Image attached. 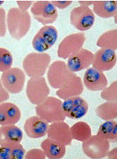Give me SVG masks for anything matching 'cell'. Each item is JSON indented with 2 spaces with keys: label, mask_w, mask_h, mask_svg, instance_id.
<instances>
[{
  "label": "cell",
  "mask_w": 117,
  "mask_h": 159,
  "mask_svg": "<svg viewBox=\"0 0 117 159\" xmlns=\"http://www.w3.org/2000/svg\"><path fill=\"white\" fill-rule=\"evenodd\" d=\"M116 64V52L112 49L100 48L94 54L93 68L101 72L109 71Z\"/></svg>",
  "instance_id": "obj_16"
},
{
  "label": "cell",
  "mask_w": 117,
  "mask_h": 159,
  "mask_svg": "<svg viewBox=\"0 0 117 159\" xmlns=\"http://www.w3.org/2000/svg\"><path fill=\"white\" fill-rule=\"evenodd\" d=\"M30 11L33 17L44 26L53 24L58 18L57 9L51 3L50 1L47 0L35 1Z\"/></svg>",
  "instance_id": "obj_7"
},
{
  "label": "cell",
  "mask_w": 117,
  "mask_h": 159,
  "mask_svg": "<svg viewBox=\"0 0 117 159\" xmlns=\"http://www.w3.org/2000/svg\"><path fill=\"white\" fill-rule=\"evenodd\" d=\"M13 57L9 50L0 48V72H5L13 66Z\"/></svg>",
  "instance_id": "obj_28"
},
{
  "label": "cell",
  "mask_w": 117,
  "mask_h": 159,
  "mask_svg": "<svg viewBox=\"0 0 117 159\" xmlns=\"http://www.w3.org/2000/svg\"><path fill=\"white\" fill-rule=\"evenodd\" d=\"M51 3L55 7V8L60 9V10H64L67 8L72 4L73 1L71 0H63V1H58V0H52L50 1Z\"/></svg>",
  "instance_id": "obj_32"
},
{
  "label": "cell",
  "mask_w": 117,
  "mask_h": 159,
  "mask_svg": "<svg viewBox=\"0 0 117 159\" xmlns=\"http://www.w3.org/2000/svg\"><path fill=\"white\" fill-rule=\"evenodd\" d=\"M78 3L81 5V7H89L91 5L93 6V4L95 3V1H93V0H79Z\"/></svg>",
  "instance_id": "obj_36"
},
{
  "label": "cell",
  "mask_w": 117,
  "mask_h": 159,
  "mask_svg": "<svg viewBox=\"0 0 117 159\" xmlns=\"http://www.w3.org/2000/svg\"><path fill=\"white\" fill-rule=\"evenodd\" d=\"M95 113L105 121L114 120L117 117V102H105L97 107Z\"/></svg>",
  "instance_id": "obj_24"
},
{
  "label": "cell",
  "mask_w": 117,
  "mask_h": 159,
  "mask_svg": "<svg viewBox=\"0 0 117 159\" xmlns=\"http://www.w3.org/2000/svg\"><path fill=\"white\" fill-rule=\"evenodd\" d=\"M7 25L10 36L20 41L27 35L31 26L30 13L21 11L18 7L10 8L7 13Z\"/></svg>",
  "instance_id": "obj_1"
},
{
  "label": "cell",
  "mask_w": 117,
  "mask_h": 159,
  "mask_svg": "<svg viewBox=\"0 0 117 159\" xmlns=\"http://www.w3.org/2000/svg\"><path fill=\"white\" fill-rule=\"evenodd\" d=\"M47 135L49 138L56 140L66 146L71 144L73 140L70 127L64 121L51 123L50 126H49Z\"/></svg>",
  "instance_id": "obj_17"
},
{
  "label": "cell",
  "mask_w": 117,
  "mask_h": 159,
  "mask_svg": "<svg viewBox=\"0 0 117 159\" xmlns=\"http://www.w3.org/2000/svg\"><path fill=\"white\" fill-rule=\"evenodd\" d=\"M9 98H10V94L5 89L1 82V80H0V104L7 102Z\"/></svg>",
  "instance_id": "obj_34"
},
{
  "label": "cell",
  "mask_w": 117,
  "mask_h": 159,
  "mask_svg": "<svg viewBox=\"0 0 117 159\" xmlns=\"http://www.w3.org/2000/svg\"><path fill=\"white\" fill-rule=\"evenodd\" d=\"M22 139V130L16 125H6L0 126V146L19 143Z\"/></svg>",
  "instance_id": "obj_20"
},
{
  "label": "cell",
  "mask_w": 117,
  "mask_h": 159,
  "mask_svg": "<svg viewBox=\"0 0 117 159\" xmlns=\"http://www.w3.org/2000/svg\"><path fill=\"white\" fill-rule=\"evenodd\" d=\"M109 148V142L97 134L91 135L82 143L83 152L86 156L92 159H101L105 157Z\"/></svg>",
  "instance_id": "obj_8"
},
{
  "label": "cell",
  "mask_w": 117,
  "mask_h": 159,
  "mask_svg": "<svg viewBox=\"0 0 117 159\" xmlns=\"http://www.w3.org/2000/svg\"><path fill=\"white\" fill-rule=\"evenodd\" d=\"M97 135L109 142H116L117 123L115 120H109L99 126Z\"/></svg>",
  "instance_id": "obj_26"
},
{
  "label": "cell",
  "mask_w": 117,
  "mask_h": 159,
  "mask_svg": "<svg viewBox=\"0 0 117 159\" xmlns=\"http://www.w3.org/2000/svg\"><path fill=\"white\" fill-rule=\"evenodd\" d=\"M62 108L66 117L71 119H79L87 114L89 105L87 101L80 96H76L64 100Z\"/></svg>",
  "instance_id": "obj_12"
},
{
  "label": "cell",
  "mask_w": 117,
  "mask_h": 159,
  "mask_svg": "<svg viewBox=\"0 0 117 159\" xmlns=\"http://www.w3.org/2000/svg\"><path fill=\"white\" fill-rule=\"evenodd\" d=\"M84 86L81 78L73 73L62 88L56 91V95L59 98L66 100L72 97L80 96L84 92Z\"/></svg>",
  "instance_id": "obj_15"
},
{
  "label": "cell",
  "mask_w": 117,
  "mask_h": 159,
  "mask_svg": "<svg viewBox=\"0 0 117 159\" xmlns=\"http://www.w3.org/2000/svg\"><path fill=\"white\" fill-rule=\"evenodd\" d=\"M0 80L5 89L9 93L16 94L24 90L26 74L21 69L11 67L2 73Z\"/></svg>",
  "instance_id": "obj_5"
},
{
  "label": "cell",
  "mask_w": 117,
  "mask_h": 159,
  "mask_svg": "<svg viewBox=\"0 0 117 159\" xmlns=\"http://www.w3.org/2000/svg\"><path fill=\"white\" fill-rule=\"evenodd\" d=\"M58 38V30L52 25L43 26L32 40V46L37 52H44L50 49Z\"/></svg>",
  "instance_id": "obj_6"
},
{
  "label": "cell",
  "mask_w": 117,
  "mask_h": 159,
  "mask_svg": "<svg viewBox=\"0 0 117 159\" xmlns=\"http://www.w3.org/2000/svg\"><path fill=\"white\" fill-rule=\"evenodd\" d=\"M34 2L32 0H25V1H16V4L18 5V8L23 12L27 11L30 7H32Z\"/></svg>",
  "instance_id": "obj_33"
},
{
  "label": "cell",
  "mask_w": 117,
  "mask_h": 159,
  "mask_svg": "<svg viewBox=\"0 0 117 159\" xmlns=\"http://www.w3.org/2000/svg\"><path fill=\"white\" fill-rule=\"evenodd\" d=\"M94 54L86 48H81L69 56L67 66L72 73L87 69L93 62Z\"/></svg>",
  "instance_id": "obj_14"
},
{
  "label": "cell",
  "mask_w": 117,
  "mask_h": 159,
  "mask_svg": "<svg viewBox=\"0 0 117 159\" xmlns=\"http://www.w3.org/2000/svg\"><path fill=\"white\" fill-rule=\"evenodd\" d=\"M21 118V111L15 104L6 102L0 104V126L15 125Z\"/></svg>",
  "instance_id": "obj_19"
},
{
  "label": "cell",
  "mask_w": 117,
  "mask_h": 159,
  "mask_svg": "<svg viewBox=\"0 0 117 159\" xmlns=\"http://www.w3.org/2000/svg\"><path fill=\"white\" fill-rule=\"evenodd\" d=\"M62 104L63 102L59 98L49 96L41 103L36 105L35 112L37 116L49 123L64 121L67 117L63 111Z\"/></svg>",
  "instance_id": "obj_3"
},
{
  "label": "cell",
  "mask_w": 117,
  "mask_h": 159,
  "mask_svg": "<svg viewBox=\"0 0 117 159\" xmlns=\"http://www.w3.org/2000/svg\"><path fill=\"white\" fill-rule=\"evenodd\" d=\"M50 89L44 76L33 77L28 80L26 87V94L33 105H39L49 95Z\"/></svg>",
  "instance_id": "obj_4"
},
{
  "label": "cell",
  "mask_w": 117,
  "mask_h": 159,
  "mask_svg": "<svg viewBox=\"0 0 117 159\" xmlns=\"http://www.w3.org/2000/svg\"><path fill=\"white\" fill-rule=\"evenodd\" d=\"M95 22V16L89 7H77L70 13V24L81 32L91 28Z\"/></svg>",
  "instance_id": "obj_11"
},
{
  "label": "cell",
  "mask_w": 117,
  "mask_h": 159,
  "mask_svg": "<svg viewBox=\"0 0 117 159\" xmlns=\"http://www.w3.org/2000/svg\"><path fill=\"white\" fill-rule=\"evenodd\" d=\"M108 158L109 159H116L117 158V148H114L113 149L108 151L107 155Z\"/></svg>",
  "instance_id": "obj_35"
},
{
  "label": "cell",
  "mask_w": 117,
  "mask_h": 159,
  "mask_svg": "<svg viewBox=\"0 0 117 159\" xmlns=\"http://www.w3.org/2000/svg\"><path fill=\"white\" fill-rule=\"evenodd\" d=\"M24 158L26 159H45L46 155L42 149H31L25 154Z\"/></svg>",
  "instance_id": "obj_30"
},
{
  "label": "cell",
  "mask_w": 117,
  "mask_h": 159,
  "mask_svg": "<svg viewBox=\"0 0 117 159\" xmlns=\"http://www.w3.org/2000/svg\"><path fill=\"white\" fill-rule=\"evenodd\" d=\"M51 62V56L46 52H31L23 60L24 73L30 78L44 76Z\"/></svg>",
  "instance_id": "obj_2"
},
{
  "label": "cell",
  "mask_w": 117,
  "mask_h": 159,
  "mask_svg": "<svg viewBox=\"0 0 117 159\" xmlns=\"http://www.w3.org/2000/svg\"><path fill=\"white\" fill-rule=\"evenodd\" d=\"M49 123L38 116H31L25 121L24 129L30 138L38 139L47 135Z\"/></svg>",
  "instance_id": "obj_18"
},
{
  "label": "cell",
  "mask_w": 117,
  "mask_h": 159,
  "mask_svg": "<svg viewBox=\"0 0 117 159\" xmlns=\"http://www.w3.org/2000/svg\"><path fill=\"white\" fill-rule=\"evenodd\" d=\"M101 98L105 102H116L117 101V82L113 81L109 86H107L101 92Z\"/></svg>",
  "instance_id": "obj_29"
},
{
  "label": "cell",
  "mask_w": 117,
  "mask_h": 159,
  "mask_svg": "<svg viewBox=\"0 0 117 159\" xmlns=\"http://www.w3.org/2000/svg\"><path fill=\"white\" fill-rule=\"evenodd\" d=\"M66 145L48 137L41 143V148L49 159H60L65 156L67 152Z\"/></svg>",
  "instance_id": "obj_21"
},
{
  "label": "cell",
  "mask_w": 117,
  "mask_h": 159,
  "mask_svg": "<svg viewBox=\"0 0 117 159\" xmlns=\"http://www.w3.org/2000/svg\"><path fill=\"white\" fill-rule=\"evenodd\" d=\"M97 46L100 48H106L116 51L117 49V30H109L103 33L98 38Z\"/></svg>",
  "instance_id": "obj_25"
},
{
  "label": "cell",
  "mask_w": 117,
  "mask_h": 159,
  "mask_svg": "<svg viewBox=\"0 0 117 159\" xmlns=\"http://www.w3.org/2000/svg\"><path fill=\"white\" fill-rule=\"evenodd\" d=\"M83 84L91 91H101L108 86V80L103 72L93 68H87L83 78Z\"/></svg>",
  "instance_id": "obj_13"
},
{
  "label": "cell",
  "mask_w": 117,
  "mask_h": 159,
  "mask_svg": "<svg viewBox=\"0 0 117 159\" xmlns=\"http://www.w3.org/2000/svg\"><path fill=\"white\" fill-rule=\"evenodd\" d=\"M7 34V13L5 10L0 7V38Z\"/></svg>",
  "instance_id": "obj_31"
},
{
  "label": "cell",
  "mask_w": 117,
  "mask_h": 159,
  "mask_svg": "<svg viewBox=\"0 0 117 159\" xmlns=\"http://www.w3.org/2000/svg\"><path fill=\"white\" fill-rule=\"evenodd\" d=\"M72 73L64 61H55L48 69V81L52 88L59 89L67 82Z\"/></svg>",
  "instance_id": "obj_10"
},
{
  "label": "cell",
  "mask_w": 117,
  "mask_h": 159,
  "mask_svg": "<svg viewBox=\"0 0 117 159\" xmlns=\"http://www.w3.org/2000/svg\"><path fill=\"white\" fill-rule=\"evenodd\" d=\"M25 154V149L21 143L0 146V159H23Z\"/></svg>",
  "instance_id": "obj_23"
},
{
  "label": "cell",
  "mask_w": 117,
  "mask_h": 159,
  "mask_svg": "<svg viewBox=\"0 0 117 159\" xmlns=\"http://www.w3.org/2000/svg\"><path fill=\"white\" fill-rule=\"evenodd\" d=\"M73 140L84 142L91 136V129L85 122H77L70 127Z\"/></svg>",
  "instance_id": "obj_27"
},
{
  "label": "cell",
  "mask_w": 117,
  "mask_h": 159,
  "mask_svg": "<svg viewBox=\"0 0 117 159\" xmlns=\"http://www.w3.org/2000/svg\"><path fill=\"white\" fill-rule=\"evenodd\" d=\"M93 13L101 18L108 19L113 17L117 13L116 1H95L93 4Z\"/></svg>",
  "instance_id": "obj_22"
},
{
  "label": "cell",
  "mask_w": 117,
  "mask_h": 159,
  "mask_svg": "<svg viewBox=\"0 0 117 159\" xmlns=\"http://www.w3.org/2000/svg\"><path fill=\"white\" fill-rule=\"evenodd\" d=\"M85 42L86 36L83 32L67 35L58 45L57 55L63 59H68L73 53L81 49Z\"/></svg>",
  "instance_id": "obj_9"
},
{
  "label": "cell",
  "mask_w": 117,
  "mask_h": 159,
  "mask_svg": "<svg viewBox=\"0 0 117 159\" xmlns=\"http://www.w3.org/2000/svg\"><path fill=\"white\" fill-rule=\"evenodd\" d=\"M4 2H5V1H0V6H2Z\"/></svg>",
  "instance_id": "obj_37"
},
{
  "label": "cell",
  "mask_w": 117,
  "mask_h": 159,
  "mask_svg": "<svg viewBox=\"0 0 117 159\" xmlns=\"http://www.w3.org/2000/svg\"><path fill=\"white\" fill-rule=\"evenodd\" d=\"M113 17H114V19H115V23H116V14H115Z\"/></svg>",
  "instance_id": "obj_38"
}]
</instances>
